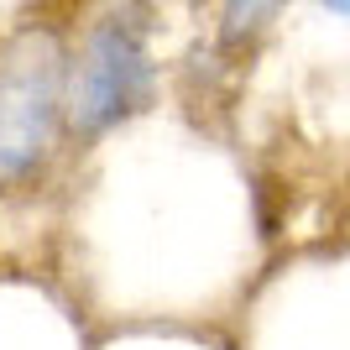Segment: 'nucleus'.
<instances>
[{
    "label": "nucleus",
    "instance_id": "obj_1",
    "mask_svg": "<svg viewBox=\"0 0 350 350\" xmlns=\"http://www.w3.org/2000/svg\"><path fill=\"white\" fill-rule=\"evenodd\" d=\"M68 53L47 31H21L0 47V189H21L47 173L68 131L63 116Z\"/></svg>",
    "mask_w": 350,
    "mask_h": 350
},
{
    "label": "nucleus",
    "instance_id": "obj_2",
    "mask_svg": "<svg viewBox=\"0 0 350 350\" xmlns=\"http://www.w3.org/2000/svg\"><path fill=\"white\" fill-rule=\"evenodd\" d=\"M152 47L142 16L116 5L89 21L63 68V116L73 136H105L152 100Z\"/></svg>",
    "mask_w": 350,
    "mask_h": 350
},
{
    "label": "nucleus",
    "instance_id": "obj_3",
    "mask_svg": "<svg viewBox=\"0 0 350 350\" xmlns=\"http://www.w3.org/2000/svg\"><path fill=\"white\" fill-rule=\"evenodd\" d=\"M282 5H288V0H225V11H219V37L230 47H246L251 37H262V31L278 21Z\"/></svg>",
    "mask_w": 350,
    "mask_h": 350
},
{
    "label": "nucleus",
    "instance_id": "obj_4",
    "mask_svg": "<svg viewBox=\"0 0 350 350\" xmlns=\"http://www.w3.org/2000/svg\"><path fill=\"white\" fill-rule=\"evenodd\" d=\"M324 5H329L335 16H350V0H324Z\"/></svg>",
    "mask_w": 350,
    "mask_h": 350
}]
</instances>
